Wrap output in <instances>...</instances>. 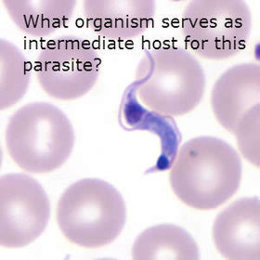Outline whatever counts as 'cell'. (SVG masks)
Instances as JSON below:
<instances>
[{
  "instance_id": "6da1fadb",
  "label": "cell",
  "mask_w": 260,
  "mask_h": 260,
  "mask_svg": "<svg viewBox=\"0 0 260 260\" xmlns=\"http://www.w3.org/2000/svg\"><path fill=\"white\" fill-rule=\"evenodd\" d=\"M242 175V160L230 143L217 137L199 136L179 147L169 183L186 206L208 211L238 191Z\"/></svg>"
},
{
  "instance_id": "7a4b0ae2",
  "label": "cell",
  "mask_w": 260,
  "mask_h": 260,
  "mask_svg": "<svg viewBox=\"0 0 260 260\" xmlns=\"http://www.w3.org/2000/svg\"><path fill=\"white\" fill-rule=\"evenodd\" d=\"M206 74L194 55L176 46L147 51L136 72V94L143 106L167 117L193 111L206 90Z\"/></svg>"
},
{
  "instance_id": "3957f363",
  "label": "cell",
  "mask_w": 260,
  "mask_h": 260,
  "mask_svg": "<svg viewBox=\"0 0 260 260\" xmlns=\"http://www.w3.org/2000/svg\"><path fill=\"white\" fill-rule=\"evenodd\" d=\"M6 147L13 162L25 172L46 174L64 165L76 135L68 116L54 104L30 103L8 121Z\"/></svg>"
},
{
  "instance_id": "277c9868",
  "label": "cell",
  "mask_w": 260,
  "mask_h": 260,
  "mask_svg": "<svg viewBox=\"0 0 260 260\" xmlns=\"http://www.w3.org/2000/svg\"><path fill=\"white\" fill-rule=\"evenodd\" d=\"M60 232L72 244L94 249L112 244L126 221L123 195L103 179L86 178L60 195L56 211Z\"/></svg>"
},
{
  "instance_id": "5b68a950",
  "label": "cell",
  "mask_w": 260,
  "mask_h": 260,
  "mask_svg": "<svg viewBox=\"0 0 260 260\" xmlns=\"http://www.w3.org/2000/svg\"><path fill=\"white\" fill-rule=\"evenodd\" d=\"M182 34L195 54L226 60L244 49L252 30V13L243 0H192L182 14Z\"/></svg>"
},
{
  "instance_id": "8992f818",
  "label": "cell",
  "mask_w": 260,
  "mask_h": 260,
  "mask_svg": "<svg viewBox=\"0 0 260 260\" xmlns=\"http://www.w3.org/2000/svg\"><path fill=\"white\" fill-rule=\"evenodd\" d=\"M36 63L40 87L60 101L85 96L96 85L101 71L97 49L76 36L59 37L47 42Z\"/></svg>"
},
{
  "instance_id": "52a82bcc",
  "label": "cell",
  "mask_w": 260,
  "mask_h": 260,
  "mask_svg": "<svg viewBox=\"0 0 260 260\" xmlns=\"http://www.w3.org/2000/svg\"><path fill=\"white\" fill-rule=\"evenodd\" d=\"M50 218V202L31 176L9 173L0 178V244L16 249L43 234Z\"/></svg>"
},
{
  "instance_id": "ba28073f",
  "label": "cell",
  "mask_w": 260,
  "mask_h": 260,
  "mask_svg": "<svg viewBox=\"0 0 260 260\" xmlns=\"http://www.w3.org/2000/svg\"><path fill=\"white\" fill-rule=\"evenodd\" d=\"M212 238L226 259L259 260V197L240 198L220 212L213 223Z\"/></svg>"
},
{
  "instance_id": "9c48e42d",
  "label": "cell",
  "mask_w": 260,
  "mask_h": 260,
  "mask_svg": "<svg viewBox=\"0 0 260 260\" xmlns=\"http://www.w3.org/2000/svg\"><path fill=\"white\" fill-rule=\"evenodd\" d=\"M155 13L153 0L83 1V14L88 28L114 40L140 37L150 28Z\"/></svg>"
},
{
  "instance_id": "30bf717a",
  "label": "cell",
  "mask_w": 260,
  "mask_h": 260,
  "mask_svg": "<svg viewBox=\"0 0 260 260\" xmlns=\"http://www.w3.org/2000/svg\"><path fill=\"white\" fill-rule=\"evenodd\" d=\"M260 67L254 62L233 65L215 82L211 107L219 125L233 134L240 119L260 105Z\"/></svg>"
},
{
  "instance_id": "8fae6325",
  "label": "cell",
  "mask_w": 260,
  "mask_h": 260,
  "mask_svg": "<svg viewBox=\"0 0 260 260\" xmlns=\"http://www.w3.org/2000/svg\"><path fill=\"white\" fill-rule=\"evenodd\" d=\"M11 21L22 32L45 38L64 27L74 15L76 0H2Z\"/></svg>"
},
{
  "instance_id": "7c38bea8",
  "label": "cell",
  "mask_w": 260,
  "mask_h": 260,
  "mask_svg": "<svg viewBox=\"0 0 260 260\" xmlns=\"http://www.w3.org/2000/svg\"><path fill=\"white\" fill-rule=\"evenodd\" d=\"M131 255L135 260H197L200 251L183 228L162 223L148 228L136 238Z\"/></svg>"
},
{
  "instance_id": "4fadbf2b",
  "label": "cell",
  "mask_w": 260,
  "mask_h": 260,
  "mask_svg": "<svg viewBox=\"0 0 260 260\" xmlns=\"http://www.w3.org/2000/svg\"><path fill=\"white\" fill-rule=\"evenodd\" d=\"M31 81V68L16 45L0 39V108H10L24 97Z\"/></svg>"
},
{
  "instance_id": "5bb4252c",
  "label": "cell",
  "mask_w": 260,
  "mask_h": 260,
  "mask_svg": "<svg viewBox=\"0 0 260 260\" xmlns=\"http://www.w3.org/2000/svg\"><path fill=\"white\" fill-rule=\"evenodd\" d=\"M260 105L251 109L240 119L233 132L243 157L259 168Z\"/></svg>"
}]
</instances>
